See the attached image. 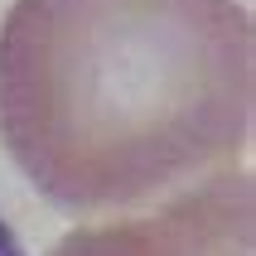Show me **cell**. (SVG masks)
Here are the masks:
<instances>
[{
	"label": "cell",
	"instance_id": "cell-1",
	"mask_svg": "<svg viewBox=\"0 0 256 256\" xmlns=\"http://www.w3.org/2000/svg\"><path fill=\"white\" fill-rule=\"evenodd\" d=\"M0 256H20V246H14V237H10L5 222H0Z\"/></svg>",
	"mask_w": 256,
	"mask_h": 256
}]
</instances>
